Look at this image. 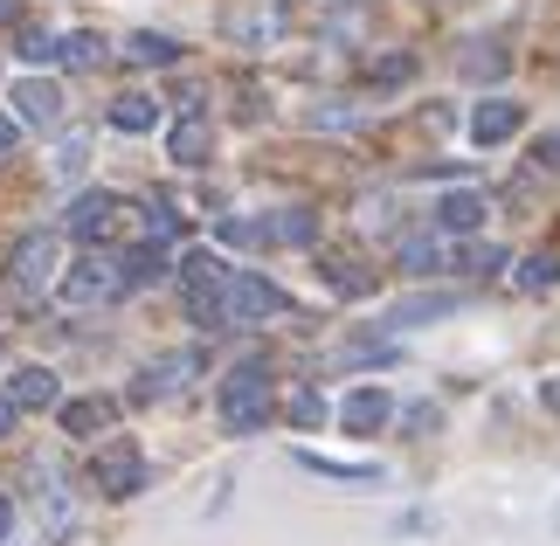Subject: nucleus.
Wrapping results in <instances>:
<instances>
[{"label":"nucleus","mask_w":560,"mask_h":546,"mask_svg":"<svg viewBox=\"0 0 560 546\" xmlns=\"http://www.w3.org/2000/svg\"><path fill=\"white\" fill-rule=\"evenodd\" d=\"M270 367L264 360H243V367H229V381H222V422L229 435H256L270 422Z\"/></svg>","instance_id":"1"},{"label":"nucleus","mask_w":560,"mask_h":546,"mask_svg":"<svg viewBox=\"0 0 560 546\" xmlns=\"http://www.w3.org/2000/svg\"><path fill=\"white\" fill-rule=\"evenodd\" d=\"M56 264H62V235L56 229H28L14 243L8 256V283H14V298H42L56 283Z\"/></svg>","instance_id":"2"},{"label":"nucleus","mask_w":560,"mask_h":546,"mask_svg":"<svg viewBox=\"0 0 560 546\" xmlns=\"http://www.w3.org/2000/svg\"><path fill=\"white\" fill-rule=\"evenodd\" d=\"M284 312H291V298L277 291L270 277L229 270V283H222V325H264V318H284Z\"/></svg>","instance_id":"3"},{"label":"nucleus","mask_w":560,"mask_h":546,"mask_svg":"<svg viewBox=\"0 0 560 546\" xmlns=\"http://www.w3.org/2000/svg\"><path fill=\"white\" fill-rule=\"evenodd\" d=\"M118 291H125V283H118V264H112V256H77V264L56 277V298L70 304V312H91V304H112Z\"/></svg>","instance_id":"4"},{"label":"nucleus","mask_w":560,"mask_h":546,"mask_svg":"<svg viewBox=\"0 0 560 546\" xmlns=\"http://www.w3.org/2000/svg\"><path fill=\"white\" fill-rule=\"evenodd\" d=\"M118 229H125V201H118V194L91 187V194L70 201V235H77V243H112Z\"/></svg>","instance_id":"5"},{"label":"nucleus","mask_w":560,"mask_h":546,"mask_svg":"<svg viewBox=\"0 0 560 546\" xmlns=\"http://www.w3.org/2000/svg\"><path fill=\"white\" fill-rule=\"evenodd\" d=\"M91 485H97L104 498H132V491L145 485V456H139L132 443H104L97 464H91Z\"/></svg>","instance_id":"6"},{"label":"nucleus","mask_w":560,"mask_h":546,"mask_svg":"<svg viewBox=\"0 0 560 546\" xmlns=\"http://www.w3.org/2000/svg\"><path fill=\"white\" fill-rule=\"evenodd\" d=\"M62 118V91L49 77H21L14 83V125H56Z\"/></svg>","instance_id":"7"},{"label":"nucleus","mask_w":560,"mask_h":546,"mask_svg":"<svg viewBox=\"0 0 560 546\" xmlns=\"http://www.w3.org/2000/svg\"><path fill=\"white\" fill-rule=\"evenodd\" d=\"M194 367H201V353H166V360L145 367V381L132 387V395H139V402H166V395H180V387L194 381Z\"/></svg>","instance_id":"8"},{"label":"nucleus","mask_w":560,"mask_h":546,"mask_svg":"<svg viewBox=\"0 0 560 546\" xmlns=\"http://www.w3.org/2000/svg\"><path fill=\"white\" fill-rule=\"evenodd\" d=\"M339 422H347L353 435H374L395 422V395H381V387H353L347 402H339Z\"/></svg>","instance_id":"9"},{"label":"nucleus","mask_w":560,"mask_h":546,"mask_svg":"<svg viewBox=\"0 0 560 546\" xmlns=\"http://www.w3.org/2000/svg\"><path fill=\"white\" fill-rule=\"evenodd\" d=\"M520 125H526V112L512 97H485L478 112H470V139H478V146H505Z\"/></svg>","instance_id":"10"},{"label":"nucleus","mask_w":560,"mask_h":546,"mask_svg":"<svg viewBox=\"0 0 560 546\" xmlns=\"http://www.w3.org/2000/svg\"><path fill=\"white\" fill-rule=\"evenodd\" d=\"M436 229H450V235H478V229H485V194H478V187L443 194V201H436Z\"/></svg>","instance_id":"11"},{"label":"nucleus","mask_w":560,"mask_h":546,"mask_svg":"<svg viewBox=\"0 0 560 546\" xmlns=\"http://www.w3.org/2000/svg\"><path fill=\"white\" fill-rule=\"evenodd\" d=\"M56 415H62V429H70V435H97V429L118 422V402L112 395H77V402H62Z\"/></svg>","instance_id":"12"},{"label":"nucleus","mask_w":560,"mask_h":546,"mask_svg":"<svg viewBox=\"0 0 560 546\" xmlns=\"http://www.w3.org/2000/svg\"><path fill=\"white\" fill-rule=\"evenodd\" d=\"M8 402L28 415V408H56L62 395H56V374L49 367H14V381H8Z\"/></svg>","instance_id":"13"},{"label":"nucleus","mask_w":560,"mask_h":546,"mask_svg":"<svg viewBox=\"0 0 560 546\" xmlns=\"http://www.w3.org/2000/svg\"><path fill=\"white\" fill-rule=\"evenodd\" d=\"M298 464H305L312 477H332V485H353V491L381 485V471H374V464H339V456H318V450H298Z\"/></svg>","instance_id":"14"},{"label":"nucleus","mask_w":560,"mask_h":546,"mask_svg":"<svg viewBox=\"0 0 560 546\" xmlns=\"http://www.w3.org/2000/svg\"><path fill=\"white\" fill-rule=\"evenodd\" d=\"M180 283H187V298L222 291V283H229V264H222L214 249H187V256H180Z\"/></svg>","instance_id":"15"},{"label":"nucleus","mask_w":560,"mask_h":546,"mask_svg":"<svg viewBox=\"0 0 560 546\" xmlns=\"http://www.w3.org/2000/svg\"><path fill=\"white\" fill-rule=\"evenodd\" d=\"M112 264H118V283H125V291H139V283H160V277H166V249H160V243H145V249L112 256Z\"/></svg>","instance_id":"16"},{"label":"nucleus","mask_w":560,"mask_h":546,"mask_svg":"<svg viewBox=\"0 0 560 546\" xmlns=\"http://www.w3.org/2000/svg\"><path fill=\"white\" fill-rule=\"evenodd\" d=\"M166 146H174V160H180V166H201L208 152H214V132H208V118H201V112H187V118L174 125V139H166Z\"/></svg>","instance_id":"17"},{"label":"nucleus","mask_w":560,"mask_h":546,"mask_svg":"<svg viewBox=\"0 0 560 546\" xmlns=\"http://www.w3.org/2000/svg\"><path fill=\"white\" fill-rule=\"evenodd\" d=\"M318 235V214L312 208H277L264 222V243H312Z\"/></svg>","instance_id":"18"},{"label":"nucleus","mask_w":560,"mask_h":546,"mask_svg":"<svg viewBox=\"0 0 560 546\" xmlns=\"http://www.w3.org/2000/svg\"><path fill=\"white\" fill-rule=\"evenodd\" d=\"M104 56H112V49H104V35H91V28L56 35V62H70V70H97Z\"/></svg>","instance_id":"19"},{"label":"nucleus","mask_w":560,"mask_h":546,"mask_svg":"<svg viewBox=\"0 0 560 546\" xmlns=\"http://www.w3.org/2000/svg\"><path fill=\"white\" fill-rule=\"evenodd\" d=\"M464 291H429V298H401L395 304V325H429V318H443V312H457Z\"/></svg>","instance_id":"20"},{"label":"nucleus","mask_w":560,"mask_h":546,"mask_svg":"<svg viewBox=\"0 0 560 546\" xmlns=\"http://www.w3.org/2000/svg\"><path fill=\"white\" fill-rule=\"evenodd\" d=\"M401 270L408 277H436V270H450V249L429 243V235H408V243H401Z\"/></svg>","instance_id":"21"},{"label":"nucleus","mask_w":560,"mask_h":546,"mask_svg":"<svg viewBox=\"0 0 560 546\" xmlns=\"http://www.w3.org/2000/svg\"><path fill=\"white\" fill-rule=\"evenodd\" d=\"M125 62L166 70V62H180V42H166V35H125Z\"/></svg>","instance_id":"22"},{"label":"nucleus","mask_w":560,"mask_h":546,"mask_svg":"<svg viewBox=\"0 0 560 546\" xmlns=\"http://www.w3.org/2000/svg\"><path fill=\"white\" fill-rule=\"evenodd\" d=\"M112 125H118V132H153V125H160V104L153 97H118L112 104Z\"/></svg>","instance_id":"23"},{"label":"nucleus","mask_w":560,"mask_h":546,"mask_svg":"<svg viewBox=\"0 0 560 546\" xmlns=\"http://www.w3.org/2000/svg\"><path fill=\"white\" fill-rule=\"evenodd\" d=\"M512 283H520V291H553V283H560V256H526V264L512 270Z\"/></svg>","instance_id":"24"},{"label":"nucleus","mask_w":560,"mask_h":546,"mask_svg":"<svg viewBox=\"0 0 560 546\" xmlns=\"http://www.w3.org/2000/svg\"><path fill=\"white\" fill-rule=\"evenodd\" d=\"M145 235H153V243H174V235H180V208L174 201H145Z\"/></svg>","instance_id":"25"},{"label":"nucleus","mask_w":560,"mask_h":546,"mask_svg":"<svg viewBox=\"0 0 560 546\" xmlns=\"http://www.w3.org/2000/svg\"><path fill=\"white\" fill-rule=\"evenodd\" d=\"M291 422L318 429V422H326V395H318V387H291Z\"/></svg>","instance_id":"26"},{"label":"nucleus","mask_w":560,"mask_h":546,"mask_svg":"<svg viewBox=\"0 0 560 546\" xmlns=\"http://www.w3.org/2000/svg\"><path fill=\"white\" fill-rule=\"evenodd\" d=\"M326 283H332V291H347V298H368L374 291V277L368 270H347V256H332V264H326Z\"/></svg>","instance_id":"27"},{"label":"nucleus","mask_w":560,"mask_h":546,"mask_svg":"<svg viewBox=\"0 0 560 546\" xmlns=\"http://www.w3.org/2000/svg\"><path fill=\"white\" fill-rule=\"evenodd\" d=\"M14 49H21V62H56V35L21 28V35H14Z\"/></svg>","instance_id":"28"},{"label":"nucleus","mask_w":560,"mask_h":546,"mask_svg":"<svg viewBox=\"0 0 560 546\" xmlns=\"http://www.w3.org/2000/svg\"><path fill=\"white\" fill-rule=\"evenodd\" d=\"M464 70H470V77H499V70H505V56H499V49H470V56H464Z\"/></svg>","instance_id":"29"},{"label":"nucleus","mask_w":560,"mask_h":546,"mask_svg":"<svg viewBox=\"0 0 560 546\" xmlns=\"http://www.w3.org/2000/svg\"><path fill=\"white\" fill-rule=\"evenodd\" d=\"M56 173H83V139H70V146L56 152Z\"/></svg>","instance_id":"30"},{"label":"nucleus","mask_w":560,"mask_h":546,"mask_svg":"<svg viewBox=\"0 0 560 546\" xmlns=\"http://www.w3.org/2000/svg\"><path fill=\"white\" fill-rule=\"evenodd\" d=\"M408 77V56H395V62H381V70H374V83H401Z\"/></svg>","instance_id":"31"},{"label":"nucleus","mask_w":560,"mask_h":546,"mask_svg":"<svg viewBox=\"0 0 560 546\" xmlns=\"http://www.w3.org/2000/svg\"><path fill=\"white\" fill-rule=\"evenodd\" d=\"M14 422H21V408H14L8 395H0V435H14Z\"/></svg>","instance_id":"32"},{"label":"nucleus","mask_w":560,"mask_h":546,"mask_svg":"<svg viewBox=\"0 0 560 546\" xmlns=\"http://www.w3.org/2000/svg\"><path fill=\"white\" fill-rule=\"evenodd\" d=\"M14 533V506H8V498H0V539H8Z\"/></svg>","instance_id":"33"},{"label":"nucleus","mask_w":560,"mask_h":546,"mask_svg":"<svg viewBox=\"0 0 560 546\" xmlns=\"http://www.w3.org/2000/svg\"><path fill=\"white\" fill-rule=\"evenodd\" d=\"M14 132H21V125H14V118H0V152H8V146H14Z\"/></svg>","instance_id":"34"},{"label":"nucleus","mask_w":560,"mask_h":546,"mask_svg":"<svg viewBox=\"0 0 560 546\" xmlns=\"http://www.w3.org/2000/svg\"><path fill=\"white\" fill-rule=\"evenodd\" d=\"M14 8H21V0H0V21H8V14H14Z\"/></svg>","instance_id":"35"},{"label":"nucleus","mask_w":560,"mask_h":546,"mask_svg":"<svg viewBox=\"0 0 560 546\" xmlns=\"http://www.w3.org/2000/svg\"><path fill=\"white\" fill-rule=\"evenodd\" d=\"M547 152H553V160H560V132H553V139H547Z\"/></svg>","instance_id":"36"}]
</instances>
